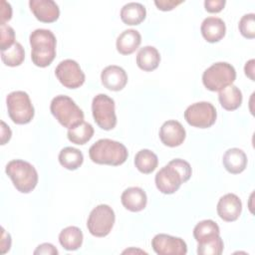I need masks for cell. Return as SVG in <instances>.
Returning <instances> with one entry per match:
<instances>
[{
	"label": "cell",
	"instance_id": "23",
	"mask_svg": "<svg viewBox=\"0 0 255 255\" xmlns=\"http://www.w3.org/2000/svg\"><path fill=\"white\" fill-rule=\"evenodd\" d=\"M83 232L77 226H68L59 234V242L68 251H75L83 244Z\"/></svg>",
	"mask_w": 255,
	"mask_h": 255
},
{
	"label": "cell",
	"instance_id": "37",
	"mask_svg": "<svg viewBox=\"0 0 255 255\" xmlns=\"http://www.w3.org/2000/svg\"><path fill=\"white\" fill-rule=\"evenodd\" d=\"M1 24H5V22L9 21L12 18V8L10 3L5 0L1 1Z\"/></svg>",
	"mask_w": 255,
	"mask_h": 255
},
{
	"label": "cell",
	"instance_id": "25",
	"mask_svg": "<svg viewBox=\"0 0 255 255\" xmlns=\"http://www.w3.org/2000/svg\"><path fill=\"white\" fill-rule=\"evenodd\" d=\"M58 158L60 164L69 170L78 169L84 161V155L82 151L72 146H66L61 149Z\"/></svg>",
	"mask_w": 255,
	"mask_h": 255
},
{
	"label": "cell",
	"instance_id": "38",
	"mask_svg": "<svg viewBox=\"0 0 255 255\" xmlns=\"http://www.w3.org/2000/svg\"><path fill=\"white\" fill-rule=\"evenodd\" d=\"M11 135H12V131L9 126H7L5 122L1 121V144H5L7 141H9L11 138Z\"/></svg>",
	"mask_w": 255,
	"mask_h": 255
},
{
	"label": "cell",
	"instance_id": "15",
	"mask_svg": "<svg viewBox=\"0 0 255 255\" xmlns=\"http://www.w3.org/2000/svg\"><path fill=\"white\" fill-rule=\"evenodd\" d=\"M29 6L37 20L43 23H53L60 16V9L53 0H30Z\"/></svg>",
	"mask_w": 255,
	"mask_h": 255
},
{
	"label": "cell",
	"instance_id": "24",
	"mask_svg": "<svg viewBox=\"0 0 255 255\" xmlns=\"http://www.w3.org/2000/svg\"><path fill=\"white\" fill-rule=\"evenodd\" d=\"M242 93L234 85L227 86L223 90L219 91L218 101L221 107L226 111H235L242 104Z\"/></svg>",
	"mask_w": 255,
	"mask_h": 255
},
{
	"label": "cell",
	"instance_id": "6",
	"mask_svg": "<svg viewBox=\"0 0 255 255\" xmlns=\"http://www.w3.org/2000/svg\"><path fill=\"white\" fill-rule=\"evenodd\" d=\"M236 79L234 67L227 62H217L207 68L202 75L204 87L211 92H219L233 84Z\"/></svg>",
	"mask_w": 255,
	"mask_h": 255
},
{
	"label": "cell",
	"instance_id": "33",
	"mask_svg": "<svg viewBox=\"0 0 255 255\" xmlns=\"http://www.w3.org/2000/svg\"><path fill=\"white\" fill-rule=\"evenodd\" d=\"M226 4L225 0H205L204 7L205 10L209 13H218L220 12Z\"/></svg>",
	"mask_w": 255,
	"mask_h": 255
},
{
	"label": "cell",
	"instance_id": "8",
	"mask_svg": "<svg viewBox=\"0 0 255 255\" xmlns=\"http://www.w3.org/2000/svg\"><path fill=\"white\" fill-rule=\"evenodd\" d=\"M116 220L115 211L108 204H100L91 212L87 220L89 232L95 237H105L112 231Z\"/></svg>",
	"mask_w": 255,
	"mask_h": 255
},
{
	"label": "cell",
	"instance_id": "34",
	"mask_svg": "<svg viewBox=\"0 0 255 255\" xmlns=\"http://www.w3.org/2000/svg\"><path fill=\"white\" fill-rule=\"evenodd\" d=\"M183 3L182 0L176 1V0H155L154 5L157 7V9L161 11H170L174 9L176 6Z\"/></svg>",
	"mask_w": 255,
	"mask_h": 255
},
{
	"label": "cell",
	"instance_id": "39",
	"mask_svg": "<svg viewBox=\"0 0 255 255\" xmlns=\"http://www.w3.org/2000/svg\"><path fill=\"white\" fill-rule=\"evenodd\" d=\"M254 59L249 60L248 62H246L245 66H244V72L245 75L252 81H254Z\"/></svg>",
	"mask_w": 255,
	"mask_h": 255
},
{
	"label": "cell",
	"instance_id": "7",
	"mask_svg": "<svg viewBox=\"0 0 255 255\" xmlns=\"http://www.w3.org/2000/svg\"><path fill=\"white\" fill-rule=\"evenodd\" d=\"M8 116L17 125L29 124L35 115L29 95L24 91H14L6 98Z\"/></svg>",
	"mask_w": 255,
	"mask_h": 255
},
{
	"label": "cell",
	"instance_id": "28",
	"mask_svg": "<svg viewBox=\"0 0 255 255\" xmlns=\"http://www.w3.org/2000/svg\"><path fill=\"white\" fill-rule=\"evenodd\" d=\"M94 135V128L91 124L87 122H83L80 125L70 128L68 130L67 136L68 139L79 145H83L87 143Z\"/></svg>",
	"mask_w": 255,
	"mask_h": 255
},
{
	"label": "cell",
	"instance_id": "5",
	"mask_svg": "<svg viewBox=\"0 0 255 255\" xmlns=\"http://www.w3.org/2000/svg\"><path fill=\"white\" fill-rule=\"evenodd\" d=\"M50 111L55 119L67 128H72L84 122V113L70 97L56 96L50 105Z\"/></svg>",
	"mask_w": 255,
	"mask_h": 255
},
{
	"label": "cell",
	"instance_id": "10",
	"mask_svg": "<svg viewBox=\"0 0 255 255\" xmlns=\"http://www.w3.org/2000/svg\"><path fill=\"white\" fill-rule=\"evenodd\" d=\"M183 116L186 123L191 127L207 128L215 124L217 113L211 103L198 102L187 107Z\"/></svg>",
	"mask_w": 255,
	"mask_h": 255
},
{
	"label": "cell",
	"instance_id": "32",
	"mask_svg": "<svg viewBox=\"0 0 255 255\" xmlns=\"http://www.w3.org/2000/svg\"><path fill=\"white\" fill-rule=\"evenodd\" d=\"M15 32L14 29L7 25H0V49L1 51H5L12 47L15 44Z\"/></svg>",
	"mask_w": 255,
	"mask_h": 255
},
{
	"label": "cell",
	"instance_id": "3",
	"mask_svg": "<svg viewBox=\"0 0 255 255\" xmlns=\"http://www.w3.org/2000/svg\"><path fill=\"white\" fill-rule=\"evenodd\" d=\"M89 156L95 163L118 166L128 159V152L122 142L110 138H101L91 145Z\"/></svg>",
	"mask_w": 255,
	"mask_h": 255
},
{
	"label": "cell",
	"instance_id": "4",
	"mask_svg": "<svg viewBox=\"0 0 255 255\" xmlns=\"http://www.w3.org/2000/svg\"><path fill=\"white\" fill-rule=\"evenodd\" d=\"M5 172L16 189L22 193L31 192L38 183V172L28 161L13 159L7 163Z\"/></svg>",
	"mask_w": 255,
	"mask_h": 255
},
{
	"label": "cell",
	"instance_id": "13",
	"mask_svg": "<svg viewBox=\"0 0 255 255\" xmlns=\"http://www.w3.org/2000/svg\"><path fill=\"white\" fill-rule=\"evenodd\" d=\"M186 136V131L183 126L174 120L166 121L162 124L159 129V139L169 147L179 146L183 143Z\"/></svg>",
	"mask_w": 255,
	"mask_h": 255
},
{
	"label": "cell",
	"instance_id": "27",
	"mask_svg": "<svg viewBox=\"0 0 255 255\" xmlns=\"http://www.w3.org/2000/svg\"><path fill=\"white\" fill-rule=\"evenodd\" d=\"M218 235H220L219 226L211 219H205L198 222L193 229V237L197 243L211 239Z\"/></svg>",
	"mask_w": 255,
	"mask_h": 255
},
{
	"label": "cell",
	"instance_id": "26",
	"mask_svg": "<svg viewBox=\"0 0 255 255\" xmlns=\"http://www.w3.org/2000/svg\"><path fill=\"white\" fill-rule=\"evenodd\" d=\"M158 164L157 155L149 149H140L134 156V165L138 171L144 174L151 173Z\"/></svg>",
	"mask_w": 255,
	"mask_h": 255
},
{
	"label": "cell",
	"instance_id": "21",
	"mask_svg": "<svg viewBox=\"0 0 255 255\" xmlns=\"http://www.w3.org/2000/svg\"><path fill=\"white\" fill-rule=\"evenodd\" d=\"M160 63V55L153 46H144L139 49L136 55V65L144 72L155 70Z\"/></svg>",
	"mask_w": 255,
	"mask_h": 255
},
{
	"label": "cell",
	"instance_id": "11",
	"mask_svg": "<svg viewBox=\"0 0 255 255\" xmlns=\"http://www.w3.org/2000/svg\"><path fill=\"white\" fill-rule=\"evenodd\" d=\"M55 75L59 82L68 89H78L85 83V74L80 65L72 59H66L58 64Z\"/></svg>",
	"mask_w": 255,
	"mask_h": 255
},
{
	"label": "cell",
	"instance_id": "9",
	"mask_svg": "<svg viewBox=\"0 0 255 255\" xmlns=\"http://www.w3.org/2000/svg\"><path fill=\"white\" fill-rule=\"evenodd\" d=\"M115 101L106 94L97 95L92 102V114L96 124L104 130H111L117 125Z\"/></svg>",
	"mask_w": 255,
	"mask_h": 255
},
{
	"label": "cell",
	"instance_id": "17",
	"mask_svg": "<svg viewBox=\"0 0 255 255\" xmlns=\"http://www.w3.org/2000/svg\"><path fill=\"white\" fill-rule=\"evenodd\" d=\"M121 201L126 209L131 212H139L145 208L147 196L142 188L132 186L127 188L122 193Z\"/></svg>",
	"mask_w": 255,
	"mask_h": 255
},
{
	"label": "cell",
	"instance_id": "19",
	"mask_svg": "<svg viewBox=\"0 0 255 255\" xmlns=\"http://www.w3.org/2000/svg\"><path fill=\"white\" fill-rule=\"evenodd\" d=\"M222 162L228 172L232 174H238L246 168L247 156L242 149L238 147H232L225 151L222 157Z\"/></svg>",
	"mask_w": 255,
	"mask_h": 255
},
{
	"label": "cell",
	"instance_id": "30",
	"mask_svg": "<svg viewBox=\"0 0 255 255\" xmlns=\"http://www.w3.org/2000/svg\"><path fill=\"white\" fill-rule=\"evenodd\" d=\"M224 243L220 235L211 239L199 242L197 245V254L199 255H220L223 252Z\"/></svg>",
	"mask_w": 255,
	"mask_h": 255
},
{
	"label": "cell",
	"instance_id": "22",
	"mask_svg": "<svg viewBox=\"0 0 255 255\" xmlns=\"http://www.w3.org/2000/svg\"><path fill=\"white\" fill-rule=\"evenodd\" d=\"M146 16L145 7L137 2H129L123 6L121 9L122 21L129 26L139 25Z\"/></svg>",
	"mask_w": 255,
	"mask_h": 255
},
{
	"label": "cell",
	"instance_id": "18",
	"mask_svg": "<svg viewBox=\"0 0 255 255\" xmlns=\"http://www.w3.org/2000/svg\"><path fill=\"white\" fill-rule=\"evenodd\" d=\"M200 31L207 42L216 43L225 36L226 26L221 18L207 17L202 21Z\"/></svg>",
	"mask_w": 255,
	"mask_h": 255
},
{
	"label": "cell",
	"instance_id": "12",
	"mask_svg": "<svg viewBox=\"0 0 255 255\" xmlns=\"http://www.w3.org/2000/svg\"><path fill=\"white\" fill-rule=\"evenodd\" d=\"M151 247L158 255H185L187 253V245L183 239L164 233L156 234L152 238Z\"/></svg>",
	"mask_w": 255,
	"mask_h": 255
},
{
	"label": "cell",
	"instance_id": "35",
	"mask_svg": "<svg viewBox=\"0 0 255 255\" xmlns=\"http://www.w3.org/2000/svg\"><path fill=\"white\" fill-rule=\"evenodd\" d=\"M2 234H1V241H0V253L5 254L10 250L11 247V236L9 233L5 231V229L1 228Z\"/></svg>",
	"mask_w": 255,
	"mask_h": 255
},
{
	"label": "cell",
	"instance_id": "29",
	"mask_svg": "<svg viewBox=\"0 0 255 255\" xmlns=\"http://www.w3.org/2000/svg\"><path fill=\"white\" fill-rule=\"evenodd\" d=\"M1 59L6 66L17 67L20 66L25 59V51L23 46L16 42L12 47L5 51H1Z\"/></svg>",
	"mask_w": 255,
	"mask_h": 255
},
{
	"label": "cell",
	"instance_id": "31",
	"mask_svg": "<svg viewBox=\"0 0 255 255\" xmlns=\"http://www.w3.org/2000/svg\"><path fill=\"white\" fill-rule=\"evenodd\" d=\"M254 13H248L241 17L238 28L240 34L247 38L253 39L255 38V20H254Z\"/></svg>",
	"mask_w": 255,
	"mask_h": 255
},
{
	"label": "cell",
	"instance_id": "14",
	"mask_svg": "<svg viewBox=\"0 0 255 255\" xmlns=\"http://www.w3.org/2000/svg\"><path fill=\"white\" fill-rule=\"evenodd\" d=\"M216 210L222 220L232 222L239 218L242 211V202L236 194L227 193L220 197Z\"/></svg>",
	"mask_w": 255,
	"mask_h": 255
},
{
	"label": "cell",
	"instance_id": "1",
	"mask_svg": "<svg viewBox=\"0 0 255 255\" xmlns=\"http://www.w3.org/2000/svg\"><path fill=\"white\" fill-rule=\"evenodd\" d=\"M192 174L190 164L181 158L170 160L155 174L156 188L163 194H172L186 182Z\"/></svg>",
	"mask_w": 255,
	"mask_h": 255
},
{
	"label": "cell",
	"instance_id": "20",
	"mask_svg": "<svg viewBox=\"0 0 255 255\" xmlns=\"http://www.w3.org/2000/svg\"><path fill=\"white\" fill-rule=\"evenodd\" d=\"M141 36L138 31L134 29H128L123 31L117 38L116 47L120 54L130 55L140 45Z\"/></svg>",
	"mask_w": 255,
	"mask_h": 255
},
{
	"label": "cell",
	"instance_id": "36",
	"mask_svg": "<svg viewBox=\"0 0 255 255\" xmlns=\"http://www.w3.org/2000/svg\"><path fill=\"white\" fill-rule=\"evenodd\" d=\"M59 252L56 247L51 243H43L40 244L34 251V254H49V255H57Z\"/></svg>",
	"mask_w": 255,
	"mask_h": 255
},
{
	"label": "cell",
	"instance_id": "2",
	"mask_svg": "<svg viewBox=\"0 0 255 255\" xmlns=\"http://www.w3.org/2000/svg\"><path fill=\"white\" fill-rule=\"evenodd\" d=\"M31 59L35 66L48 67L56 57L57 40L54 33L48 29H36L29 37Z\"/></svg>",
	"mask_w": 255,
	"mask_h": 255
},
{
	"label": "cell",
	"instance_id": "16",
	"mask_svg": "<svg viewBox=\"0 0 255 255\" xmlns=\"http://www.w3.org/2000/svg\"><path fill=\"white\" fill-rule=\"evenodd\" d=\"M101 81L103 86L108 90L119 92L126 87L128 83V74L122 67L110 65L102 71Z\"/></svg>",
	"mask_w": 255,
	"mask_h": 255
}]
</instances>
